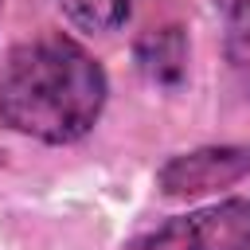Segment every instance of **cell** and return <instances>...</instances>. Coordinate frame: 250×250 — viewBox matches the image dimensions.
Here are the masks:
<instances>
[{"instance_id": "cell-3", "label": "cell", "mask_w": 250, "mask_h": 250, "mask_svg": "<svg viewBox=\"0 0 250 250\" xmlns=\"http://www.w3.org/2000/svg\"><path fill=\"white\" fill-rule=\"evenodd\" d=\"M250 180V145H207L160 164L156 188L168 199H195Z\"/></svg>"}, {"instance_id": "cell-6", "label": "cell", "mask_w": 250, "mask_h": 250, "mask_svg": "<svg viewBox=\"0 0 250 250\" xmlns=\"http://www.w3.org/2000/svg\"><path fill=\"white\" fill-rule=\"evenodd\" d=\"M227 62H230V74H234L238 90L250 98V12L230 20V31H227Z\"/></svg>"}, {"instance_id": "cell-4", "label": "cell", "mask_w": 250, "mask_h": 250, "mask_svg": "<svg viewBox=\"0 0 250 250\" xmlns=\"http://www.w3.org/2000/svg\"><path fill=\"white\" fill-rule=\"evenodd\" d=\"M133 62L152 86H180L188 74V35L180 23H160L137 35Z\"/></svg>"}, {"instance_id": "cell-7", "label": "cell", "mask_w": 250, "mask_h": 250, "mask_svg": "<svg viewBox=\"0 0 250 250\" xmlns=\"http://www.w3.org/2000/svg\"><path fill=\"white\" fill-rule=\"evenodd\" d=\"M215 8L234 20V16H246V12H250V0H215Z\"/></svg>"}, {"instance_id": "cell-1", "label": "cell", "mask_w": 250, "mask_h": 250, "mask_svg": "<svg viewBox=\"0 0 250 250\" xmlns=\"http://www.w3.org/2000/svg\"><path fill=\"white\" fill-rule=\"evenodd\" d=\"M105 70L70 35L47 31L8 51L0 70V121L43 145L82 141L105 109Z\"/></svg>"}, {"instance_id": "cell-5", "label": "cell", "mask_w": 250, "mask_h": 250, "mask_svg": "<svg viewBox=\"0 0 250 250\" xmlns=\"http://www.w3.org/2000/svg\"><path fill=\"white\" fill-rule=\"evenodd\" d=\"M59 8L74 27L105 35V31H117L129 23L137 0H59Z\"/></svg>"}, {"instance_id": "cell-2", "label": "cell", "mask_w": 250, "mask_h": 250, "mask_svg": "<svg viewBox=\"0 0 250 250\" xmlns=\"http://www.w3.org/2000/svg\"><path fill=\"white\" fill-rule=\"evenodd\" d=\"M125 250H250V199L234 195V199L176 215L129 238Z\"/></svg>"}, {"instance_id": "cell-8", "label": "cell", "mask_w": 250, "mask_h": 250, "mask_svg": "<svg viewBox=\"0 0 250 250\" xmlns=\"http://www.w3.org/2000/svg\"><path fill=\"white\" fill-rule=\"evenodd\" d=\"M0 8H4V0H0Z\"/></svg>"}]
</instances>
